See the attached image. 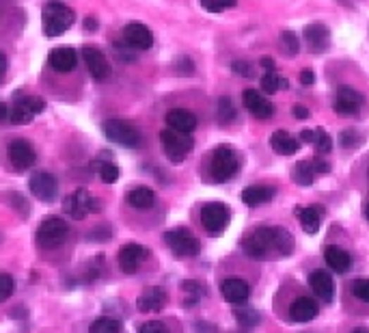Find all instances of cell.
I'll use <instances>...</instances> for the list:
<instances>
[{"instance_id": "1", "label": "cell", "mask_w": 369, "mask_h": 333, "mask_svg": "<svg viewBox=\"0 0 369 333\" xmlns=\"http://www.w3.org/2000/svg\"><path fill=\"white\" fill-rule=\"evenodd\" d=\"M74 11L58 3V0H50V3L44 5L42 9V26H44V32L46 37H58L63 32L74 24Z\"/></svg>"}, {"instance_id": "2", "label": "cell", "mask_w": 369, "mask_h": 333, "mask_svg": "<svg viewBox=\"0 0 369 333\" xmlns=\"http://www.w3.org/2000/svg\"><path fill=\"white\" fill-rule=\"evenodd\" d=\"M242 249L253 260H268L277 253V227H257L249 238L242 241Z\"/></svg>"}, {"instance_id": "3", "label": "cell", "mask_w": 369, "mask_h": 333, "mask_svg": "<svg viewBox=\"0 0 369 333\" xmlns=\"http://www.w3.org/2000/svg\"><path fill=\"white\" fill-rule=\"evenodd\" d=\"M238 174V154L231 145H218L210 158V176L214 182H229Z\"/></svg>"}, {"instance_id": "4", "label": "cell", "mask_w": 369, "mask_h": 333, "mask_svg": "<svg viewBox=\"0 0 369 333\" xmlns=\"http://www.w3.org/2000/svg\"><path fill=\"white\" fill-rule=\"evenodd\" d=\"M63 210L70 214L74 221H82L89 214H95V212L102 210V202H99L97 197H93L87 188H78L70 197H65Z\"/></svg>"}, {"instance_id": "5", "label": "cell", "mask_w": 369, "mask_h": 333, "mask_svg": "<svg viewBox=\"0 0 369 333\" xmlns=\"http://www.w3.org/2000/svg\"><path fill=\"white\" fill-rule=\"evenodd\" d=\"M67 234H70V225L61 217H48L37 227L35 241L42 249H56L67 241Z\"/></svg>"}, {"instance_id": "6", "label": "cell", "mask_w": 369, "mask_h": 333, "mask_svg": "<svg viewBox=\"0 0 369 333\" xmlns=\"http://www.w3.org/2000/svg\"><path fill=\"white\" fill-rule=\"evenodd\" d=\"M104 135L113 143L123 145V147H139L143 143L141 130L137 126H132L130 121H125V119H119V117H111L104 123Z\"/></svg>"}, {"instance_id": "7", "label": "cell", "mask_w": 369, "mask_h": 333, "mask_svg": "<svg viewBox=\"0 0 369 333\" xmlns=\"http://www.w3.org/2000/svg\"><path fill=\"white\" fill-rule=\"evenodd\" d=\"M160 143H162L166 158L171 162H184L190 150L194 147V141L190 135H182V132H175V130H162Z\"/></svg>"}, {"instance_id": "8", "label": "cell", "mask_w": 369, "mask_h": 333, "mask_svg": "<svg viewBox=\"0 0 369 333\" xmlns=\"http://www.w3.org/2000/svg\"><path fill=\"white\" fill-rule=\"evenodd\" d=\"M164 243L177 258H194L201 251V245H199L196 236L186 227L169 229L164 234Z\"/></svg>"}, {"instance_id": "9", "label": "cell", "mask_w": 369, "mask_h": 333, "mask_svg": "<svg viewBox=\"0 0 369 333\" xmlns=\"http://www.w3.org/2000/svg\"><path fill=\"white\" fill-rule=\"evenodd\" d=\"M46 109V102L44 97H37V95H15V102L9 111V121L11 123H28L35 115H39L42 111Z\"/></svg>"}, {"instance_id": "10", "label": "cell", "mask_w": 369, "mask_h": 333, "mask_svg": "<svg viewBox=\"0 0 369 333\" xmlns=\"http://www.w3.org/2000/svg\"><path fill=\"white\" fill-rule=\"evenodd\" d=\"M229 221H231V212L220 202H212V204H206L204 208H201V223H204L206 231L212 236L225 231Z\"/></svg>"}, {"instance_id": "11", "label": "cell", "mask_w": 369, "mask_h": 333, "mask_svg": "<svg viewBox=\"0 0 369 333\" xmlns=\"http://www.w3.org/2000/svg\"><path fill=\"white\" fill-rule=\"evenodd\" d=\"M7 156H9L11 166L18 171H26V169H30V166H35V162H37L35 147L24 139H13L7 145Z\"/></svg>"}, {"instance_id": "12", "label": "cell", "mask_w": 369, "mask_h": 333, "mask_svg": "<svg viewBox=\"0 0 369 333\" xmlns=\"http://www.w3.org/2000/svg\"><path fill=\"white\" fill-rule=\"evenodd\" d=\"M28 186H30V193L35 195L39 202H44V204H52L54 199H56V195H58V182L48 171L32 174L30 180H28Z\"/></svg>"}, {"instance_id": "13", "label": "cell", "mask_w": 369, "mask_h": 333, "mask_svg": "<svg viewBox=\"0 0 369 333\" xmlns=\"http://www.w3.org/2000/svg\"><path fill=\"white\" fill-rule=\"evenodd\" d=\"M123 42L132 50H149L154 46V32L141 22H130L123 28Z\"/></svg>"}, {"instance_id": "14", "label": "cell", "mask_w": 369, "mask_h": 333, "mask_svg": "<svg viewBox=\"0 0 369 333\" xmlns=\"http://www.w3.org/2000/svg\"><path fill=\"white\" fill-rule=\"evenodd\" d=\"M147 258H149V251L143 245L130 243V245L121 247V251H119V266H121L123 273L132 275V273H137L141 269Z\"/></svg>"}, {"instance_id": "15", "label": "cell", "mask_w": 369, "mask_h": 333, "mask_svg": "<svg viewBox=\"0 0 369 333\" xmlns=\"http://www.w3.org/2000/svg\"><path fill=\"white\" fill-rule=\"evenodd\" d=\"M363 102H365V97L356 89L342 87L337 91V95H334V99H332V111L342 113V115H354V113L361 111Z\"/></svg>"}, {"instance_id": "16", "label": "cell", "mask_w": 369, "mask_h": 333, "mask_svg": "<svg viewBox=\"0 0 369 333\" xmlns=\"http://www.w3.org/2000/svg\"><path fill=\"white\" fill-rule=\"evenodd\" d=\"M82 56H85V65H87L89 74L95 80H106L111 76V65H108V61H106L102 50L89 46V48L82 50Z\"/></svg>"}, {"instance_id": "17", "label": "cell", "mask_w": 369, "mask_h": 333, "mask_svg": "<svg viewBox=\"0 0 369 333\" xmlns=\"http://www.w3.org/2000/svg\"><path fill=\"white\" fill-rule=\"evenodd\" d=\"M305 44L313 54H322L330 46V30L322 22H313L305 28Z\"/></svg>"}, {"instance_id": "18", "label": "cell", "mask_w": 369, "mask_h": 333, "mask_svg": "<svg viewBox=\"0 0 369 333\" xmlns=\"http://www.w3.org/2000/svg\"><path fill=\"white\" fill-rule=\"evenodd\" d=\"M242 102L251 111V115H255L257 119H270L273 113H275L273 102H268V99L259 91H255V89H246L242 93Z\"/></svg>"}, {"instance_id": "19", "label": "cell", "mask_w": 369, "mask_h": 333, "mask_svg": "<svg viewBox=\"0 0 369 333\" xmlns=\"http://www.w3.org/2000/svg\"><path fill=\"white\" fill-rule=\"evenodd\" d=\"M220 294L227 303L231 305H240L251 296V286L244 279H225L220 284Z\"/></svg>"}, {"instance_id": "20", "label": "cell", "mask_w": 369, "mask_h": 333, "mask_svg": "<svg viewBox=\"0 0 369 333\" xmlns=\"http://www.w3.org/2000/svg\"><path fill=\"white\" fill-rule=\"evenodd\" d=\"M294 214L298 217L300 227H303L307 234H315V231L322 227L326 210L322 206H305V208H296Z\"/></svg>"}, {"instance_id": "21", "label": "cell", "mask_w": 369, "mask_h": 333, "mask_svg": "<svg viewBox=\"0 0 369 333\" xmlns=\"http://www.w3.org/2000/svg\"><path fill=\"white\" fill-rule=\"evenodd\" d=\"M166 123H169V130L182 132V135H190L196 128V115L188 109H173L166 113Z\"/></svg>"}, {"instance_id": "22", "label": "cell", "mask_w": 369, "mask_h": 333, "mask_svg": "<svg viewBox=\"0 0 369 333\" xmlns=\"http://www.w3.org/2000/svg\"><path fill=\"white\" fill-rule=\"evenodd\" d=\"M48 61H50V68H52L54 72L65 74V72H72V70L76 68L78 56H76V50L63 46V48H54V50L50 52Z\"/></svg>"}, {"instance_id": "23", "label": "cell", "mask_w": 369, "mask_h": 333, "mask_svg": "<svg viewBox=\"0 0 369 333\" xmlns=\"http://www.w3.org/2000/svg\"><path fill=\"white\" fill-rule=\"evenodd\" d=\"M324 260L328 264V269L332 273H348L350 271V264H352V258L346 249L337 247V245H328L326 251H324Z\"/></svg>"}, {"instance_id": "24", "label": "cell", "mask_w": 369, "mask_h": 333, "mask_svg": "<svg viewBox=\"0 0 369 333\" xmlns=\"http://www.w3.org/2000/svg\"><path fill=\"white\" fill-rule=\"evenodd\" d=\"M318 316V305L309 296H298L289 305V318L294 322H309Z\"/></svg>"}, {"instance_id": "25", "label": "cell", "mask_w": 369, "mask_h": 333, "mask_svg": "<svg viewBox=\"0 0 369 333\" xmlns=\"http://www.w3.org/2000/svg\"><path fill=\"white\" fill-rule=\"evenodd\" d=\"M309 286L311 290L322 298V301L330 303L332 301V292H334V286H332V275L328 271H313L309 275Z\"/></svg>"}, {"instance_id": "26", "label": "cell", "mask_w": 369, "mask_h": 333, "mask_svg": "<svg viewBox=\"0 0 369 333\" xmlns=\"http://www.w3.org/2000/svg\"><path fill=\"white\" fill-rule=\"evenodd\" d=\"M166 301H169V296H166V292L162 288H147L137 301V308L141 312H160Z\"/></svg>"}, {"instance_id": "27", "label": "cell", "mask_w": 369, "mask_h": 333, "mask_svg": "<svg viewBox=\"0 0 369 333\" xmlns=\"http://www.w3.org/2000/svg\"><path fill=\"white\" fill-rule=\"evenodd\" d=\"M270 145L277 154L281 156H289V154H296L298 147H300V141L296 137H292L287 130H277L275 135L270 137Z\"/></svg>"}, {"instance_id": "28", "label": "cell", "mask_w": 369, "mask_h": 333, "mask_svg": "<svg viewBox=\"0 0 369 333\" xmlns=\"http://www.w3.org/2000/svg\"><path fill=\"white\" fill-rule=\"evenodd\" d=\"M273 195H275V188L257 184V186L244 188L240 197H242V202H244L246 206H261V204H265V202H270Z\"/></svg>"}, {"instance_id": "29", "label": "cell", "mask_w": 369, "mask_h": 333, "mask_svg": "<svg viewBox=\"0 0 369 333\" xmlns=\"http://www.w3.org/2000/svg\"><path fill=\"white\" fill-rule=\"evenodd\" d=\"M156 202V193L147 186H139V188H132L127 193V204L137 210H149Z\"/></svg>"}, {"instance_id": "30", "label": "cell", "mask_w": 369, "mask_h": 333, "mask_svg": "<svg viewBox=\"0 0 369 333\" xmlns=\"http://www.w3.org/2000/svg\"><path fill=\"white\" fill-rule=\"evenodd\" d=\"M313 178H315V174H313V166H311L309 160H300V162L294 164L292 180H294L298 186H311V184H313Z\"/></svg>"}, {"instance_id": "31", "label": "cell", "mask_w": 369, "mask_h": 333, "mask_svg": "<svg viewBox=\"0 0 369 333\" xmlns=\"http://www.w3.org/2000/svg\"><path fill=\"white\" fill-rule=\"evenodd\" d=\"M283 89H285V91L289 89V80H287V78L279 76L277 72H265V74H263V78H261V91H263V93L273 95V93L283 91Z\"/></svg>"}, {"instance_id": "32", "label": "cell", "mask_w": 369, "mask_h": 333, "mask_svg": "<svg viewBox=\"0 0 369 333\" xmlns=\"http://www.w3.org/2000/svg\"><path fill=\"white\" fill-rule=\"evenodd\" d=\"M89 333H121V322L117 318L102 316L93 320V325L89 327Z\"/></svg>"}, {"instance_id": "33", "label": "cell", "mask_w": 369, "mask_h": 333, "mask_svg": "<svg viewBox=\"0 0 369 333\" xmlns=\"http://www.w3.org/2000/svg\"><path fill=\"white\" fill-rule=\"evenodd\" d=\"M216 117L223 126H229L233 119H236V107H233L231 97H220L218 99V107H216Z\"/></svg>"}, {"instance_id": "34", "label": "cell", "mask_w": 369, "mask_h": 333, "mask_svg": "<svg viewBox=\"0 0 369 333\" xmlns=\"http://www.w3.org/2000/svg\"><path fill=\"white\" fill-rule=\"evenodd\" d=\"M294 253V236L285 227H277V255H292Z\"/></svg>"}, {"instance_id": "35", "label": "cell", "mask_w": 369, "mask_h": 333, "mask_svg": "<svg viewBox=\"0 0 369 333\" xmlns=\"http://www.w3.org/2000/svg\"><path fill=\"white\" fill-rule=\"evenodd\" d=\"M313 147H315L318 156H324L332 150V139L328 137V132L324 128L313 130Z\"/></svg>"}, {"instance_id": "36", "label": "cell", "mask_w": 369, "mask_h": 333, "mask_svg": "<svg viewBox=\"0 0 369 333\" xmlns=\"http://www.w3.org/2000/svg\"><path fill=\"white\" fill-rule=\"evenodd\" d=\"M233 314H236V320L242 325V327H246V329H253V327H257L259 325V312L257 310H253V308H238L236 312H233Z\"/></svg>"}, {"instance_id": "37", "label": "cell", "mask_w": 369, "mask_h": 333, "mask_svg": "<svg viewBox=\"0 0 369 333\" xmlns=\"http://www.w3.org/2000/svg\"><path fill=\"white\" fill-rule=\"evenodd\" d=\"M95 169L99 171V178H102L106 184H115L119 180V176H121L119 166L115 162H97Z\"/></svg>"}, {"instance_id": "38", "label": "cell", "mask_w": 369, "mask_h": 333, "mask_svg": "<svg viewBox=\"0 0 369 333\" xmlns=\"http://www.w3.org/2000/svg\"><path fill=\"white\" fill-rule=\"evenodd\" d=\"M281 46H283V52L287 56H296L298 50H300V40L294 30H283V35H281Z\"/></svg>"}, {"instance_id": "39", "label": "cell", "mask_w": 369, "mask_h": 333, "mask_svg": "<svg viewBox=\"0 0 369 333\" xmlns=\"http://www.w3.org/2000/svg\"><path fill=\"white\" fill-rule=\"evenodd\" d=\"M182 290L186 292V296H190L188 301H186V305H192V303H196L199 298L206 294V288L201 286L199 281H192V279H188V281H182Z\"/></svg>"}, {"instance_id": "40", "label": "cell", "mask_w": 369, "mask_h": 333, "mask_svg": "<svg viewBox=\"0 0 369 333\" xmlns=\"http://www.w3.org/2000/svg\"><path fill=\"white\" fill-rule=\"evenodd\" d=\"M201 7H204L206 11L210 13H220L225 9H231L238 5V0H199Z\"/></svg>"}, {"instance_id": "41", "label": "cell", "mask_w": 369, "mask_h": 333, "mask_svg": "<svg viewBox=\"0 0 369 333\" xmlns=\"http://www.w3.org/2000/svg\"><path fill=\"white\" fill-rule=\"evenodd\" d=\"M350 290H352V294L358 298V301L369 303V279H356V281H352Z\"/></svg>"}, {"instance_id": "42", "label": "cell", "mask_w": 369, "mask_h": 333, "mask_svg": "<svg viewBox=\"0 0 369 333\" xmlns=\"http://www.w3.org/2000/svg\"><path fill=\"white\" fill-rule=\"evenodd\" d=\"M13 288H15L13 277L7 275V273H0V303L7 301V298L13 294Z\"/></svg>"}, {"instance_id": "43", "label": "cell", "mask_w": 369, "mask_h": 333, "mask_svg": "<svg viewBox=\"0 0 369 333\" xmlns=\"http://www.w3.org/2000/svg\"><path fill=\"white\" fill-rule=\"evenodd\" d=\"M339 143L344 145V147H356V145H361V137H358V132L356 130H352V128H348V130H344L342 132V137H339Z\"/></svg>"}, {"instance_id": "44", "label": "cell", "mask_w": 369, "mask_h": 333, "mask_svg": "<svg viewBox=\"0 0 369 333\" xmlns=\"http://www.w3.org/2000/svg\"><path fill=\"white\" fill-rule=\"evenodd\" d=\"M175 72L177 74H182V76H192L194 74V63H192V59H188V56H180L177 61H175Z\"/></svg>"}, {"instance_id": "45", "label": "cell", "mask_w": 369, "mask_h": 333, "mask_svg": "<svg viewBox=\"0 0 369 333\" xmlns=\"http://www.w3.org/2000/svg\"><path fill=\"white\" fill-rule=\"evenodd\" d=\"M231 70H233V74H238L242 78H253V68H251V63H246V61H233Z\"/></svg>"}, {"instance_id": "46", "label": "cell", "mask_w": 369, "mask_h": 333, "mask_svg": "<svg viewBox=\"0 0 369 333\" xmlns=\"http://www.w3.org/2000/svg\"><path fill=\"white\" fill-rule=\"evenodd\" d=\"M139 333H171V331H169V327H166L164 322H160V320H149V322H145L141 327Z\"/></svg>"}, {"instance_id": "47", "label": "cell", "mask_w": 369, "mask_h": 333, "mask_svg": "<svg viewBox=\"0 0 369 333\" xmlns=\"http://www.w3.org/2000/svg\"><path fill=\"white\" fill-rule=\"evenodd\" d=\"M311 166H313V174H328V171H330V164H328L322 156L313 158V160H311Z\"/></svg>"}, {"instance_id": "48", "label": "cell", "mask_w": 369, "mask_h": 333, "mask_svg": "<svg viewBox=\"0 0 369 333\" xmlns=\"http://www.w3.org/2000/svg\"><path fill=\"white\" fill-rule=\"evenodd\" d=\"M108 236H111V227H104V225H99L97 229H93L91 234H89L91 241H104Z\"/></svg>"}, {"instance_id": "49", "label": "cell", "mask_w": 369, "mask_h": 333, "mask_svg": "<svg viewBox=\"0 0 369 333\" xmlns=\"http://www.w3.org/2000/svg\"><path fill=\"white\" fill-rule=\"evenodd\" d=\"M300 85H303V87H313L315 85V76H313V72H300Z\"/></svg>"}, {"instance_id": "50", "label": "cell", "mask_w": 369, "mask_h": 333, "mask_svg": "<svg viewBox=\"0 0 369 333\" xmlns=\"http://www.w3.org/2000/svg\"><path fill=\"white\" fill-rule=\"evenodd\" d=\"M7 68H9V61H7L5 52H0V83H3L7 76Z\"/></svg>"}, {"instance_id": "51", "label": "cell", "mask_w": 369, "mask_h": 333, "mask_svg": "<svg viewBox=\"0 0 369 333\" xmlns=\"http://www.w3.org/2000/svg\"><path fill=\"white\" fill-rule=\"evenodd\" d=\"M261 68L265 70V72H275L277 68H275V59L273 56H261Z\"/></svg>"}, {"instance_id": "52", "label": "cell", "mask_w": 369, "mask_h": 333, "mask_svg": "<svg viewBox=\"0 0 369 333\" xmlns=\"http://www.w3.org/2000/svg\"><path fill=\"white\" fill-rule=\"evenodd\" d=\"M292 113L296 119H309V109H305V107H294Z\"/></svg>"}, {"instance_id": "53", "label": "cell", "mask_w": 369, "mask_h": 333, "mask_svg": "<svg viewBox=\"0 0 369 333\" xmlns=\"http://www.w3.org/2000/svg\"><path fill=\"white\" fill-rule=\"evenodd\" d=\"M298 137H300V141H303V143H313V130L305 128Z\"/></svg>"}, {"instance_id": "54", "label": "cell", "mask_w": 369, "mask_h": 333, "mask_svg": "<svg viewBox=\"0 0 369 333\" xmlns=\"http://www.w3.org/2000/svg\"><path fill=\"white\" fill-rule=\"evenodd\" d=\"M85 28H87V30H95V28H97L95 18H87V20H85Z\"/></svg>"}, {"instance_id": "55", "label": "cell", "mask_w": 369, "mask_h": 333, "mask_svg": "<svg viewBox=\"0 0 369 333\" xmlns=\"http://www.w3.org/2000/svg\"><path fill=\"white\" fill-rule=\"evenodd\" d=\"M7 117H9V111H7V107L3 102H0V121L7 119Z\"/></svg>"}, {"instance_id": "56", "label": "cell", "mask_w": 369, "mask_h": 333, "mask_svg": "<svg viewBox=\"0 0 369 333\" xmlns=\"http://www.w3.org/2000/svg\"><path fill=\"white\" fill-rule=\"evenodd\" d=\"M363 214H365V219H367V221H369V204H367V206H365V210H363Z\"/></svg>"}, {"instance_id": "57", "label": "cell", "mask_w": 369, "mask_h": 333, "mask_svg": "<svg viewBox=\"0 0 369 333\" xmlns=\"http://www.w3.org/2000/svg\"><path fill=\"white\" fill-rule=\"evenodd\" d=\"M352 333H369V331H367V329H354Z\"/></svg>"}, {"instance_id": "58", "label": "cell", "mask_w": 369, "mask_h": 333, "mask_svg": "<svg viewBox=\"0 0 369 333\" xmlns=\"http://www.w3.org/2000/svg\"><path fill=\"white\" fill-rule=\"evenodd\" d=\"M367 178H369V171H367Z\"/></svg>"}]
</instances>
